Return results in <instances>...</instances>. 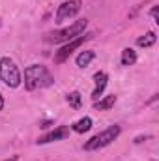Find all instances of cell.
Wrapping results in <instances>:
<instances>
[{
    "label": "cell",
    "mask_w": 159,
    "mask_h": 161,
    "mask_svg": "<svg viewBox=\"0 0 159 161\" xmlns=\"http://www.w3.org/2000/svg\"><path fill=\"white\" fill-rule=\"evenodd\" d=\"M157 11H159V8H157V6H154V8H152V11H150V13H152V17H154V21H156V23H159V19H157Z\"/></svg>",
    "instance_id": "obj_15"
},
{
    "label": "cell",
    "mask_w": 159,
    "mask_h": 161,
    "mask_svg": "<svg viewBox=\"0 0 159 161\" xmlns=\"http://www.w3.org/2000/svg\"><path fill=\"white\" fill-rule=\"evenodd\" d=\"M120 133H122V127L114 124V125L107 127L105 131H101V133L94 135L90 141H86V142H84V150H86V152H92V150H99V148H105V146H109L111 142H114V141L118 139Z\"/></svg>",
    "instance_id": "obj_3"
},
{
    "label": "cell",
    "mask_w": 159,
    "mask_h": 161,
    "mask_svg": "<svg viewBox=\"0 0 159 161\" xmlns=\"http://www.w3.org/2000/svg\"><path fill=\"white\" fill-rule=\"evenodd\" d=\"M92 124H94V122H92L90 116H84V118H80L79 122H75L71 129H73L75 133H84V131H90V129H92Z\"/></svg>",
    "instance_id": "obj_10"
},
{
    "label": "cell",
    "mask_w": 159,
    "mask_h": 161,
    "mask_svg": "<svg viewBox=\"0 0 159 161\" xmlns=\"http://www.w3.org/2000/svg\"><path fill=\"white\" fill-rule=\"evenodd\" d=\"M4 161H19V156H11L9 159H4Z\"/></svg>",
    "instance_id": "obj_17"
},
{
    "label": "cell",
    "mask_w": 159,
    "mask_h": 161,
    "mask_svg": "<svg viewBox=\"0 0 159 161\" xmlns=\"http://www.w3.org/2000/svg\"><path fill=\"white\" fill-rule=\"evenodd\" d=\"M80 8H82L80 0H66V2H62L58 6V9H56V17H54L56 23H64V21L75 17L80 11Z\"/></svg>",
    "instance_id": "obj_6"
},
{
    "label": "cell",
    "mask_w": 159,
    "mask_h": 161,
    "mask_svg": "<svg viewBox=\"0 0 159 161\" xmlns=\"http://www.w3.org/2000/svg\"><path fill=\"white\" fill-rule=\"evenodd\" d=\"M0 26H2V21H0Z\"/></svg>",
    "instance_id": "obj_19"
},
{
    "label": "cell",
    "mask_w": 159,
    "mask_h": 161,
    "mask_svg": "<svg viewBox=\"0 0 159 161\" xmlns=\"http://www.w3.org/2000/svg\"><path fill=\"white\" fill-rule=\"evenodd\" d=\"M114 103H116V96L111 94V96H105L103 99L96 101V103H94V109H96V111H109V109L114 107Z\"/></svg>",
    "instance_id": "obj_9"
},
{
    "label": "cell",
    "mask_w": 159,
    "mask_h": 161,
    "mask_svg": "<svg viewBox=\"0 0 159 161\" xmlns=\"http://www.w3.org/2000/svg\"><path fill=\"white\" fill-rule=\"evenodd\" d=\"M146 139H150V137H148V135H144V137H142V135H140V137H137V139H135V141H133V142H135V144H140V142H144V141H146Z\"/></svg>",
    "instance_id": "obj_16"
},
{
    "label": "cell",
    "mask_w": 159,
    "mask_h": 161,
    "mask_svg": "<svg viewBox=\"0 0 159 161\" xmlns=\"http://www.w3.org/2000/svg\"><path fill=\"white\" fill-rule=\"evenodd\" d=\"M92 38V34H82V36H79V38H75V40L68 41L64 47H60L58 51H56V54H54V62L56 64H62V62H66L77 49H79L80 45L84 43V41H88Z\"/></svg>",
    "instance_id": "obj_5"
},
{
    "label": "cell",
    "mask_w": 159,
    "mask_h": 161,
    "mask_svg": "<svg viewBox=\"0 0 159 161\" xmlns=\"http://www.w3.org/2000/svg\"><path fill=\"white\" fill-rule=\"evenodd\" d=\"M94 80H96V88H94V92H92V97H94V99H97V97L103 94L105 86H107L109 75H107L105 71H97V73L94 75Z\"/></svg>",
    "instance_id": "obj_8"
},
{
    "label": "cell",
    "mask_w": 159,
    "mask_h": 161,
    "mask_svg": "<svg viewBox=\"0 0 159 161\" xmlns=\"http://www.w3.org/2000/svg\"><path fill=\"white\" fill-rule=\"evenodd\" d=\"M94 58H96V53L94 51H82V53H79V56H77V66L79 68H86Z\"/></svg>",
    "instance_id": "obj_13"
},
{
    "label": "cell",
    "mask_w": 159,
    "mask_h": 161,
    "mask_svg": "<svg viewBox=\"0 0 159 161\" xmlns=\"http://www.w3.org/2000/svg\"><path fill=\"white\" fill-rule=\"evenodd\" d=\"M86 26H88V21H86V19H79V21H75L73 25H69V26H66V28H62V30H56V32L47 34L45 40L51 41V43H68V41L82 36L84 30H86Z\"/></svg>",
    "instance_id": "obj_2"
},
{
    "label": "cell",
    "mask_w": 159,
    "mask_h": 161,
    "mask_svg": "<svg viewBox=\"0 0 159 161\" xmlns=\"http://www.w3.org/2000/svg\"><path fill=\"white\" fill-rule=\"evenodd\" d=\"M4 109V97H2V94H0V111Z\"/></svg>",
    "instance_id": "obj_18"
},
{
    "label": "cell",
    "mask_w": 159,
    "mask_h": 161,
    "mask_svg": "<svg viewBox=\"0 0 159 161\" xmlns=\"http://www.w3.org/2000/svg\"><path fill=\"white\" fill-rule=\"evenodd\" d=\"M137 62V53L133 51V49H123L122 51V66H125V68H129V66H133Z\"/></svg>",
    "instance_id": "obj_11"
},
{
    "label": "cell",
    "mask_w": 159,
    "mask_h": 161,
    "mask_svg": "<svg viewBox=\"0 0 159 161\" xmlns=\"http://www.w3.org/2000/svg\"><path fill=\"white\" fill-rule=\"evenodd\" d=\"M54 84V77L51 71L41 66V64H32L25 69V88L26 90H38V88H47Z\"/></svg>",
    "instance_id": "obj_1"
},
{
    "label": "cell",
    "mask_w": 159,
    "mask_h": 161,
    "mask_svg": "<svg viewBox=\"0 0 159 161\" xmlns=\"http://www.w3.org/2000/svg\"><path fill=\"white\" fill-rule=\"evenodd\" d=\"M66 99H68L69 107H73V109H80V105H82V96L79 92H69Z\"/></svg>",
    "instance_id": "obj_14"
},
{
    "label": "cell",
    "mask_w": 159,
    "mask_h": 161,
    "mask_svg": "<svg viewBox=\"0 0 159 161\" xmlns=\"http://www.w3.org/2000/svg\"><path fill=\"white\" fill-rule=\"evenodd\" d=\"M69 137V127L68 125H58L56 129L45 133L43 137L38 139V144H47V142H54V141H64Z\"/></svg>",
    "instance_id": "obj_7"
},
{
    "label": "cell",
    "mask_w": 159,
    "mask_h": 161,
    "mask_svg": "<svg viewBox=\"0 0 159 161\" xmlns=\"http://www.w3.org/2000/svg\"><path fill=\"white\" fill-rule=\"evenodd\" d=\"M156 41H157L156 32H146L144 36L137 38V45L139 47H152V45H156Z\"/></svg>",
    "instance_id": "obj_12"
},
{
    "label": "cell",
    "mask_w": 159,
    "mask_h": 161,
    "mask_svg": "<svg viewBox=\"0 0 159 161\" xmlns=\"http://www.w3.org/2000/svg\"><path fill=\"white\" fill-rule=\"evenodd\" d=\"M0 80L6 86H9V88H17L23 82V75H21L17 64L9 56H2L0 58Z\"/></svg>",
    "instance_id": "obj_4"
}]
</instances>
